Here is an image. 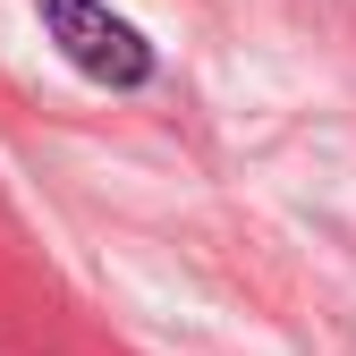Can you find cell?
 I'll return each mask as SVG.
<instances>
[{"mask_svg":"<svg viewBox=\"0 0 356 356\" xmlns=\"http://www.w3.org/2000/svg\"><path fill=\"white\" fill-rule=\"evenodd\" d=\"M34 17H42V34L60 42V60L76 76L111 85V94H136V85L153 76V42L119 9H102V0H34Z\"/></svg>","mask_w":356,"mask_h":356,"instance_id":"obj_1","label":"cell"}]
</instances>
